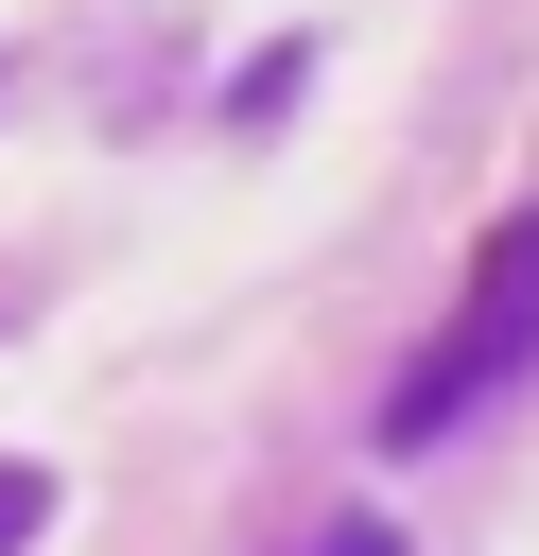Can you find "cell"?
<instances>
[{"instance_id": "3957f363", "label": "cell", "mask_w": 539, "mask_h": 556, "mask_svg": "<svg viewBox=\"0 0 539 556\" xmlns=\"http://www.w3.org/2000/svg\"><path fill=\"white\" fill-rule=\"evenodd\" d=\"M278 556H400V539H383V521L348 504V521H313V539H278Z\"/></svg>"}, {"instance_id": "6da1fadb", "label": "cell", "mask_w": 539, "mask_h": 556, "mask_svg": "<svg viewBox=\"0 0 539 556\" xmlns=\"http://www.w3.org/2000/svg\"><path fill=\"white\" fill-rule=\"evenodd\" d=\"M504 382H539V208H504V226H487L469 313H452V330H435V348L383 382V417H365V434H383V452H452V434H469Z\"/></svg>"}, {"instance_id": "7a4b0ae2", "label": "cell", "mask_w": 539, "mask_h": 556, "mask_svg": "<svg viewBox=\"0 0 539 556\" xmlns=\"http://www.w3.org/2000/svg\"><path fill=\"white\" fill-rule=\"evenodd\" d=\"M52 539V469H0V556H35Z\"/></svg>"}]
</instances>
